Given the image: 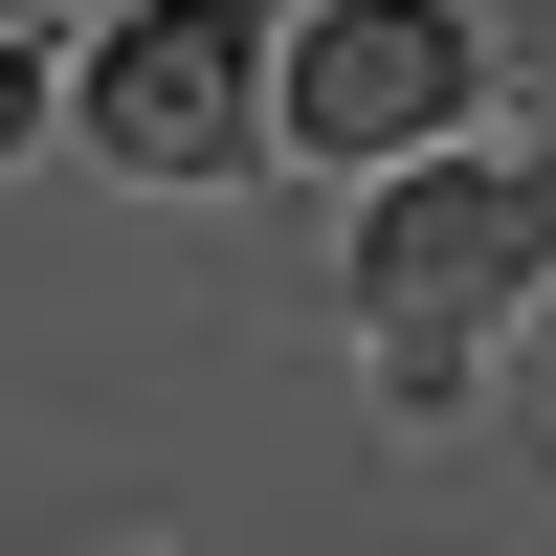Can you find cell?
Segmentation results:
<instances>
[{
	"label": "cell",
	"instance_id": "1",
	"mask_svg": "<svg viewBox=\"0 0 556 556\" xmlns=\"http://www.w3.org/2000/svg\"><path fill=\"white\" fill-rule=\"evenodd\" d=\"M245 112H267V23H245V0H134L112 67H89V134H112L134 178H223Z\"/></svg>",
	"mask_w": 556,
	"mask_h": 556
},
{
	"label": "cell",
	"instance_id": "2",
	"mask_svg": "<svg viewBox=\"0 0 556 556\" xmlns=\"http://www.w3.org/2000/svg\"><path fill=\"white\" fill-rule=\"evenodd\" d=\"M534 245H556V156H424L379 223H356V290L379 312H490Z\"/></svg>",
	"mask_w": 556,
	"mask_h": 556
},
{
	"label": "cell",
	"instance_id": "3",
	"mask_svg": "<svg viewBox=\"0 0 556 556\" xmlns=\"http://www.w3.org/2000/svg\"><path fill=\"white\" fill-rule=\"evenodd\" d=\"M290 112H312V156H424V134L468 112V23H445V0H334V23L290 45Z\"/></svg>",
	"mask_w": 556,
	"mask_h": 556
},
{
	"label": "cell",
	"instance_id": "4",
	"mask_svg": "<svg viewBox=\"0 0 556 556\" xmlns=\"http://www.w3.org/2000/svg\"><path fill=\"white\" fill-rule=\"evenodd\" d=\"M0 156H23V45H0Z\"/></svg>",
	"mask_w": 556,
	"mask_h": 556
}]
</instances>
